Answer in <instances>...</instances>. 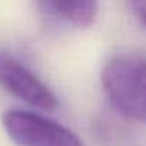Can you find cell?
I'll use <instances>...</instances> for the list:
<instances>
[{
  "instance_id": "7a4b0ae2",
  "label": "cell",
  "mask_w": 146,
  "mask_h": 146,
  "mask_svg": "<svg viewBox=\"0 0 146 146\" xmlns=\"http://www.w3.org/2000/svg\"><path fill=\"white\" fill-rule=\"evenodd\" d=\"M2 125L17 146H86L65 125L35 112H7L2 117Z\"/></svg>"
},
{
  "instance_id": "5b68a950",
  "label": "cell",
  "mask_w": 146,
  "mask_h": 146,
  "mask_svg": "<svg viewBox=\"0 0 146 146\" xmlns=\"http://www.w3.org/2000/svg\"><path fill=\"white\" fill-rule=\"evenodd\" d=\"M131 12L136 16L137 23L141 26H144V0H127Z\"/></svg>"
},
{
  "instance_id": "6da1fadb",
  "label": "cell",
  "mask_w": 146,
  "mask_h": 146,
  "mask_svg": "<svg viewBox=\"0 0 146 146\" xmlns=\"http://www.w3.org/2000/svg\"><path fill=\"white\" fill-rule=\"evenodd\" d=\"M146 65L143 57L117 55L103 67L102 84L112 107L129 120H144Z\"/></svg>"
},
{
  "instance_id": "3957f363",
  "label": "cell",
  "mask_w": 146,
  "mask_h": 146,
  "mask_svg": "<svg viewBox=\"0 0 146 146\" xmlns=\"http://www.w3.org/2000/svg\"><path fill=\"white\" fill-rule=\"evenodd\" d=\"M0 86L35 108L53 110L57 107L52 90L9 52H0Z\"/></svg>"
},
{
  "instance_id": "277c9868",
  "label": "cell",
  "mask_w": 146,
  "mask_h": 146,
  "mask_svg": "<svg viewBox=\"0 0 146 146\" xmlns=\"http://www.w3.org/2000/svg\"><path fill=\"white\" fill-rule=\"evenodd\" d=\"M41 9L53 19L72 28H88L98 14V0H38Z\"/></svg>"
}]
</instances>
